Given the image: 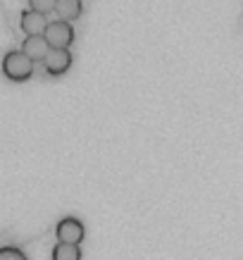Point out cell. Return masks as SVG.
<instances>
[{
	"instance_id": "1",
	"label": "cell",
	"mask_w": 243,
	"mask_h": 260,
	"mask_svg": "<svg viewBox=\"0 0 243 260\" xmlns=\"http://www.w3.org/2000/svg\"><path fill=\"white\" fill-rule=\"evenodd\" d=\"M3 74L12 81H24L33 74V60L22 50H8L3 57Z\"/></svg>"
},
{
	"instance_id": "2",
	"label": "cell",
	"mask_w": 243,
	"mask_h": 260,
	"mask_svg": "<svg viewBox=\"0 0 243 260\" xmlns=\"http://www.w3.org/2000/svg\"><path fill=\"white\" fill-rule=\"evenodd\" d=\"M43 36L50 48H70V43L74 41V26L64 19H53L46 24Z\"/></svg>"
},
{
	"instance_id": "3",
	"label": "cell",
	"mask_w": 243,
	"mask_h": 260,
	"mask_svg": "<svg viewBox=\"0 0 243 260\" xmlns=\"http://www.w3.org/2000/svg\"><path fill=\"white\" fill-rule=\"evenodd\" d=\"M43 67L50 77H60L72 67V53L70 48H50L43 57Z\"/></svg>"
},
{
	"instance_id": "4",
	"label": "cell",
	"mask_w": 243,
	"mask_h": 260,
	"mask_svg": "<svg viewBox=\"0 0 243 260\" xmlns=\"http://www.w3.org/2000/svg\"><path fill=\"white\" fill-rule=\"evenodd\" d=\"M55 234L60 239V244H74L79 246L84 241V224L77 220V217H62V220L57 222L55 227Z\"/></svg>"
},
{
	"instance_id": "5",
	"label": "cell",
	"mask_w": 243,
	"mask_h": 260,
	"mask_svg": "<svg viewBox=\"0 0 243 260\" xmlns=\"http://www.w3.org/2000/svg\"><path fill=\"white\" fill-rule=\"evenodd\" d=\"M19 50L36 62V60H43V57H46L50 46H48V41L43 34H36V36H26V39L22 41V48H19Z\"/></svg>"
},
{
	"instance_id": "6",
	"label": "cell",
	"mask_w": 243,
	"mask_h": 260,
	"mask_svg": "<svg viewBox=\"0 0 243 260\" xmlns=\"http://www.w3.org/2000/svg\"><path fill=\"white\" fill-rule=\"evenodd\" d=\"M46 15H41V12H36V10H22V15H19V26H22L24 31H26V36H36V34H43V29H46Z\"/></svg>"
},
{
	"instance_id": "7",
	"label": "cell",
	"mask_w": 243,
	"mask_h": 260,
	"mask_svg": "<svg viewBox=\"0 0 243 260\" xmlns=\"http://www.w3.org/2000/svg\"><path fill=\"white\" fill-rule=\"evenodd\" d=\"M81 0H57L55 5V12H57V19H64V22H72V19H77L81 15Z\"/></svg>"
},
{
	"instance_id": "8",
	"label": "cell",
	"mask_w": 243,
	"mask_h": 260,
	"mask_svg": "<svg viewBox=\"0 0 243 260\" xmlns=\"http://www.w3.org/2000/svg\"><path fill=\"white\" fill-rule=\"evenodd\" d=\"M53 260H81V248L74 244H57L53 248Z\"/></svg>"
},
{
	"instance_id": "9",
	"label": "cell",
	"mask_w": 243,
	"mask_h": 260,
	"mask_svg": "<svg viewBox=\"0 0 243 260\" xmlns=\"http://www.w3.org/2000/svg\"><path fill=\"white\" fill-rule=\"evenodd\" d=\"M0 260H26V255L17 246H3L0 248Z\"/></svg>"
},
{
	"instance_id": "10",
	"label": "cell",
	"mask_w": 243,
	"mask_h": 260,
	"mask_svg": "<svg viewBox=\"0 0 243 260\" xmlns=\"http://www.w3.org/2000/svg\"><path fill=\"white\" fill-rule=\"evenodd\" d=\"M29 5H31V10L41 12V15H48V12H53V10H55L57 0H29Z\"/></svg>"
}]
</instances>
